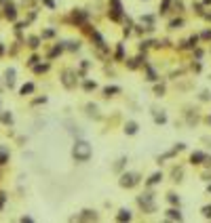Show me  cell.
I'll return each mask as SVG.
<instances>
[{"instance_id": "obj_1", "label": "cell", "mask_w": 211, "mask_h": 223, "mask_svg": "<svg viewBox=\"0 0 211 223\" xmlns=\"http://www.w3.org/2000/svg\"><path fill=\"white\" fill-rule=\"evenodd\" d=\"M91 154H93V147H91L89 141H84V139H76V141H74V145H72V156H74L76 162H87V160L91 158Z\"/></svg>"}, {"instance_id": "obj_2", "label": "cell", "mask_w": 211, "mask_h": 223, "mask_svg": "<svg viewBox=\"0 0 211 223\" xmlns=\"http://www.w3.org/2000/svg\"><path fill=\"white\" fill-rule=\"evenodd\" d=\"M137 204L146 211V213H154L156 211V204H154V194H141L137 198Z\"/></svg>"}, {"instance_id": "obj_3", "label": "cell", "mask_w": 211, "mask_h": 223, "mask_svg": "<svg viewBox=\"0 0 211 223\" xmlns=\"http://www.w3.org/2000/svg\"><path fill=\"white\" fill-rule=\"evenodd\" d=\"M139 179H141L139 173H123L118 183H121V187H127V189H129V187H135V185L139 183Z\"/></svg>"}, {"instance_id": "obj_4", "label": "cell", "mask_w": 211, "mask_h": 223, "mask_svg": "<svg viewBox=\"0 0 211 223\" xmlns=\"http://www.w3.org/2000/svg\"><path fill=\"white\" fill-rule=\"evenodd\" d=\"M121 15H123V4H121V0H110V19L118 21Z\"/></svg>"}, {"instance_id": "obj_5", "label": "cell", "mask_w": 211, "mask_h": 223, "mask_svg": "<svg viewBox=\"0 0 211 223\" xmlns=\"http://www.w3.org/2000/svg\"><path fill=\"white\" fill-rule=\"evenodd\" d=\"M61 82H63V87H66V89H74V87H76V80H74V72L66 70V72L61 74Z\"/></svg>"}, {"instance_id": "obj_6", "label": "cell", "mask_w": 211, "mask_h": 223, "mask_svg": "<svg viewBox=\"0 0 211 223\" xmlns=\"http://www.w3.org/2000/svg\"><path fill=\"white\" fill-rule=\"evenodd\" d=\"M4 17H6L9 21H15V19H17V8H15V4L9 2V4L4 6Z\"/></svg>"}, {"instance_id": "obj_7", "label": "cell", "mask_w": 211, "mask_h": 223, "mask_svg": "<svg viewBox=\"0 0 211 223\" xmlns=\"http://www.w3.org/2000/svg\"><path fill=\"white\" fill-rule=\"evenodd\" d=\"M165 217H167L169 221H182L184 217H182V213L177 211V208H169L167 213H165Z\"/></svg>"}, {"instance_id": "obj_8", "label": "cell", "mask_w": 211, "mask_h": 223, "mask_svg": "<svg viewBox=\"0 0 211 223\" xmlns=\"http://www.w3.org/2000/svg\"><path fill=\"white\" fill-rule=\"evenodd\" d=\"M76 219H83V221H95V219H97V213H95V211H83Z\"/></svg>"}, {"instance_id": "obj_9", "label": "cell", "mask_w": 211, "mask_h": 223, "mask_svg": "<svg viewBox=\"0 0 211 223\" xmlns=\"http://www.w3.org/2000/svg\"><path fill=\"white\" fill-rule=\"evenodd\" d=\"M205 158H207V154H203V152H194V154L190 156V162H192V164H203Z\"/></svg>"}, {"instance_id": "obj_10", "label": "cell", "mask_w": 211, "mask_h": 223, "mask_svg": "<svg viewBox=\"0 0 211 223\" xmlns=\"http://www.w3.org/2000/svg\"><path fill=\"white\" fill-rule=\"evenodd\" d=\"M4 76H6V87H9V89H13V84H15V70H13V67H9Z\"/></svg>"}, {"instance_id": "obj_11", "label": "cell", "mask_w": 211, "mask_h": 223, "mask_svg": "<svg viewBox=\"0 0 211 223\" xmlns=\"http://www.w3.org/2000/svg\"><path fill=\"white\" fill-rule=\"evenodd\" d=\"M137 129H139V126H137L135 120H129V122L125 124V133L127 135H135V133H137Z\"/></svg>"}, {"instance_id": "obj_12", "label": "cell", "mask_w": 211, "mask_h": 223, "mask_svg": "<svg viewBox=\"0 0 211 223\" xmlns=\"http://www.w3.org/2000/svg\"><path fill=\"white\" fill-rule=\"evenodd\" d=\"M116 219L118 221H131V211L129 208H121L118 215H116Z\"/></svg>"}, {"instance_id": "obj_13", "label": "cell", "mask_w": 211, "mask_h": 223, "mask_svg": "<svg viewBox=\"0 0 211 223\" xmlns=\"http://www.w3.org/2000/svg\"><path fill=\"white\" fill-rule=\"evenodd\" d=\"M87 114H89L91 118H99V110H97V105L89 103V105H87Z\"/></svg>"}, {"instance_id": "obj_14", "label": "cell", "mask_w": 211, "mask_h": 223, "mask_svg": "<svg viewBox=\"0 0 211 223\" xmlns=\"http://www.w3.org/2000/svg\"><path fill=\"white\" fill-rule=\"evenodd\" d=\"M154 122H156V124H165V122H167L165 112H154Z\"/></svg>"}, {"instance_id": "obj_15", "label": "cell", "mask_w": 211, "mask_h": 223, "mask_svg": "<svg viewBox=\"0 0 211 223\" xmlns=\"http://www.w3.org/2000/svg\"><path fill=\"white\" fill-rule=\"evenodd\" d=\"M161 179H163V173H154L152 177H150L148 181H146V185H156V183H158Z\"/></svg>"}, {"instance_id": "obj_16", "label": "cell", "mask_w": 211, "mask_h": 223, "mask_svg": "<svg viewBox=\"0 0 211 223\" xmlns=\"http://www.w3.org/2000/svg\"><path fill=\"white\" fill-rule=\"evenodd\" d=\"M28 46H30V48H38V46H40V38H38V36H30Z\"/></svg>"}, {"instance_id": "obj_17", "label": "cell", "mask_w": 211, "mask_h": 223, "mask_svg": "<svg viewBox=\"0 0 211 223\" xmlns=\"http://www.w3.org/2000/svg\"><path fill=\"white\" fill-rule=\"evenodd\" d=\"M0 120L4 124H13V114L11 112H4V114H0Z\"/></svg>"}, {"instance_id": "obj_18", "label": "cell", "mask_w": 211, "mask_h": 223, "mask_svg": "<svg viewBox=\"0 0 211 223\" xmlns=\"http://www.w3.org/2000/svg\"><path fill=\"white\" fill-rule=\"evenodd\" d=\"M116 93H121V87H106V89H104V95H106V97L116 95Z\"/></svg>"}, {"instance_id": "obj_19", "label": "cell", "mask_w": 211, "mask_h": 223, "mask_svg": "<svg viewBox=\"0 0 211 223\" xmlns=\"http://www.w3.org/2000/svg\"><path fill=\"white\" fill-rule=\"evenodd\" d=\"M30 93H34V84L32 82H28V84L21 87V95H30Z\"/></svg>"}, {"instance_id": "obj_20", "label": "cell", "mask_w": 211, "mask_h": 223, "mask_svg": "<svg viewBox=\"0 0 211 223\" xmlns=\"http://www.w3.org/2000/svg\"><path fill=\"white\" fill-rule=\"evenodd\" d=\"M74 19H76L78 23H83L84 19H87V13H83V11H74Z\"/></svg>"}, {"instance_id": "obj_21", "label": "cell", "mask_w": 211, "mask_h": 223, "mask_svg": "<svg viewBox=\"0 0 211 223\" xmlns=\"http://www.w3.org/2000/svg\"><path fill=\"white\" fill-rule=\"evenodd\" d=\"M61 51H63V46H61V44H57V46H55V48H53V51H51V53H49V59H53V57H57V55H59Z\"/></svg>"}, {"instance_id": "obj_22", "label": "cell", "mask_w": 211, "mask_h": 223, "mask_svg": "<svg viewBox=\"0 0 211 223\" xmlns=\"http://www.w3.org/2000/svg\"><path fill=\"white\" fill-rule=\"evenodd\" d=\"M148 80H150V82H154V80H158V76H156V72H154V70H152L150 65H148Z\"/></svg>"}, {"instance_id": "obj_23", "label": "cell", "mask_w": 211, "mask_h": 223, "mask_svg": "<svg viewBox=\"0 0 211 223\" xmlns=\"http://www.w3.org/2000/svg\"><path fill=\"white\" fill-rule=\"evenodd\" d=\"M123 57H125V48H123V44H118V48H116V61H123Z\"/></svg>"}, {"instance_id": "obj_24", "label": "cell", "mask_w": 211, "mask_h": 223, "mask_svg": "<svg viewBox=\"0 0 211 223\" xmlns=\"http://www.w3.org/2000/svg\"><path fill=\"white\" fill-rule=\"evenodd\" d=\"M66 48H70V51H78L80 48V42H74V40H70V42H66Z\"/></svg>"}, {"instance_id": "obj_25", "label": "cell", "mask_w": 211, "mask_h": 223, "mask_svg": "<svg viewBox=\"0 0 211 223\" xmlns=\"http://www.w3.org/2000/svg\"><path fill=\"white\" fill-rule=\"evenodd\" d=\"M125 164H127V158H125V156H123V158H121V160H118V162L114 164V171H121V169H123Z\"/></svg>"}, {"instance_id": "obj_26", "label": "cell", "mask_w": 211, "mask_h": 223, "mask_svg": "<svg viewBox=\"0 0 211 223\" xmlns=\"http://www.w3.org/2000/svg\"><path fill=\"white\" fill-rule=\"evenodd\" d=\"M182 23H184V21H182V19H173V21H171V23H169V28H171V30H177V28H179V25H182Z\"/></svg>"}, {"instance_id": "obj_27", "label": "cell", "mask_w": 211, "mask_h": 223, "mask_svg": "<svg viewBox=\"0 0 211 223\" xmlns=\"http://www.w3.org/2000/svg\"><path fill=\"white\" fill-rule=\"evenodd\" d=\"M167 200L171 202V204H179V196H175V194H169Z\"/></svg>"}, {"instance_id": "obj_28", "label": "cell", "mask_w": 211, "mask_h": 223, "mask_svg": "<svg viewBox=\"0 0 211 223\" xmlns=\"http://www.w3.org/2000/svg\"><path fill=\"white\" fill-rule=\"evenodd\" d=\"M46 70H49V63H42V65H36V67H34V72H36V74H40V72H46Z\"/></svg>"}, {"instance_id": "obj_29", "label": "cell", "mask_w": 211, "mask_h": 223, "mask_svg": "<svg viewBox=\"0 0 211 223\" xmlns=\"http://www.w3.org/2000/svg\"><path fill=\"white\" fill-rule=\"evenodd\" d=\"M6 160H9V152H0V166L6 164Z\"/></svg>"}, {"instance_id": "obj_30", "label": "cell", "mask_w": 211, "mask_h": 223, "mask_svg": "<svg viewBox=\"0 0 211 223\" xmlns=\"http://www.w3.org/2000/svg\"><path fill=\"white\" fill-rule=\"evenodd\" d=\"M95 87H97V84H95L93 80H87V82H84V90H93Z\"/></svg>"}, {"instance_id": "obj_31", "label": "cell", "mask_w": 211, "mask_h": 223, "mask_svg": "<svg viewBox=\"0 0 211 223\" xmlns=\"http://www.w3.org/2000/svg\"><path fill=\"white\" fill-rule=\"evenodd\" d=\"M203 217H207V219H211V206H203Z\"/></svg>"}, {"instance_id": "obj_32", "label": "cell", "mask_w": 211, "mask_h": 223, "mask_svg": "<svg viewBox=\"0 0 211 223\" xmlns=\"http://www.w3.org/2000/svg\"><path fill=\"white\" fill-rule=\"evenodd\" d=\"M55 36V30H44L42 32V38H53Z\"/></svg>"}, {"instance_id": "obj_33", "label": "cell", "mask_w": 211, "mask_h": 223, "mask_svg": "<svg viewBox=\"0 0 211 223\" xmlns=\"http://www.w3.org/2000/svg\"><path fill=\"white\" fill-rule=\"evenodd\" d=\"M163 93H165V87H163V84L154 89V95H156V97H163Z\"/></svg>"}, {"instance_id": "obj_34", "label": "cell", "mask_w": 211, "mask_h": 223, "mask_svg": "<svg viewBox=\"0 0 211 223\" xmlns=\"http://www.w3.org/2000/svg\"><path fill=\"white\" fill-rule=\"evenodd\" d=\"M141 21H146L148 25H152V23H154V17H152V15H146V17H141Z\"/></svg>"}, {"instance_id": "obj_35", "label": "cell", "mask_w": 211, "mask_h": 223, "mask_svg": "<svg viewBox=\"0 0 211 223\" xmlns=\"http://www.w3.org/2000/svg\"><path fill=\"white\" fill-rule=\"evenodd\" d=\"M179 177H182V169H175L173 171V181H179Z\"/></svg>"}, {"instance_id": "obj_36", "label": "cell", "mask_w": 211, "mask_h": 223, "mask_svg": "<svg viewBox=\"0 0 211 223\" xmlns=\"http://www.w3.org/2000/svg\"><path fill=\"white\" fill-rule=\"evenodd\" d=\"M169 4H171V0H165V2H163V4H161V13H167Z\"/></svg>"}, {"instance_id": "obj_37", "label": "cell", "mask_w": 211, "mask_h": 223, "mask_svg": "<svg viewBox=\"0 0 211 223\" xmlns=\"http://www.w3.org/2000/svg\"><path fill=\"white\" fill-rule=\"evenodd\" d=\"M36 61H38V57H36V55H32V57H30V61H28V63H30V65H36Z\"/></svg>"}, {"instance_id": "obj_38", "label": "cell", "mask_w": 211, "mask_h": 223, "mask_svg": "<svg viewBox=\"0 0 211 223\" xmlns=\"http://www.w3.org/2000/svg\"><path fill=\"white\" fill-rule=\"evenodd\" d=\"M4 200H6V194H0V208L4 206Z\"/></svg>"}, {"instance_id": "obj_39", "label": "cell", "mask_w": 211, "mask_h": 223, "mask_svg": "<svg viewBox=\"0 0 211 223\" xmlns=\"http://www.w3.org/2000/svg\"><path fill=\"white\" fill-rule=\"evenodd\" d=\"M203 38H205V40H211V32H209V30H207V32H203Z\"/></svg>"}, {"instance_id": "obj_40", "label": "cell", "mask_w": 211, "mask_h": 223, "mask_svg": "<svg viewBox=\"0 0 211 223\" xmlns=\"http://www.w3.org/2000/svg\"><path fill=\"white\" fill-rule=\"evenodd\" d=\"M201 99H203V101H207V99H209V93H207V90H205V93H201Z\"/></svg>"}, {"instance_id": "obj_41", "label": "cell", "mask_w": 211, "mask_h": 223, "mask_svg": "<svg viewBox=\"0 0 211 223\" xmlns=\"http://www.w3.org/2000/svg\"><path fill=\"white\" fill-rule=\"evenodd\" d=\"M44 4H46L49 8H53V6H55V2H53V0H44Z\"/></svg>"}, {"instance_id": "obj_42", "label": "cell", "mask_w": 211, "mask_h": 223, "mask_svg": "<svg viewBox=\"0 0 211 223\" xmlns=\"http://www.w3.org/2000/svg\"><path fill=\"white\" fill-rule=\"evenodd\" d=\"M207 189H209V194H211V183H209V187H207Z\"/></svg>"}, {"instance_id": "obj_43", "label": "cell", "mask_w": 211, "mask_h": 223, "mask_svg": "<svg viewBox=\"0 0 211 223\" xmlns=\"http://www.w3.org/2000/svg\"><path fill=\"white\" fill-rule=\"evenodd\" d=\"M205 2H207V4H209V2H211V0H205Z\"/></svg>"}, {"instance_id": "obj_44", "label": "cell", "mask_w": 211, "mask_h": 223, "mask_svg": "<svg viewBox=\"0 0 211 223\" xmlns=\"http://www.w3.org/2000/svg\"><path fill=\"white\" fill-rule=\"evenodd\" d=\"M209 122H211V116H209Z\"/></svg>"}]
</instances>
